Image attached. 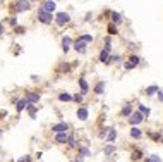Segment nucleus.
Returning <instances> with one entry per match:
<instances>
[{
  "label": "nucleus",
  "instance_id": "nucleus-38",
  "mask_svg": "<svg viewBox=\"0 0 163 162\" xmlns=\"http://www.w3.org/2000/svg\"><path fill=\"white\" fill-rule=\"evenodd\" d=\"M74 162H84V157H82V155H77L76 160H74Z\"/></svg>",
  "mask_w": 163,
  "mask_h": 162
},
{
  "label": "nucleus",
  "instance_id": "nucleus-39",
  "mask_svg": "<svg viewBox=\"0 0 163 162\" xmlns=\"http://www.w3.org/2000/svg\"><path fill=\"white\" fill-rule=\"evenodd\" d=\"M5 116H7V112H5V110H0V119H4Z\"/></svg>",
  "mask_w": 163,
  "mask_h": 162
},
{
  "label": "nucleus",
  "instance_id": "nucleus-22",
  "mask_svg": "<svg viewBox=\"0 0 163 162\" xmlns=\"http://www.w3.org/2000/svg\"><path fill=\"white\" fill-rule=\"evenodd\" d=\"M131 159H132L134 162L141 160V159H142V152H141L139 148H137V150H134V152H132V155H131Z\"/></svg>",
  "mask_w": 163,
  "mask_h": 162
},
{
  "label": "nucleus",
  "instance_id": "nucleus-12",
  "mask_svg": "<svg viewBox=\"0 0 163 162\" xmlns=\"http://www.w3.org/2000/svg\"><path fill=\"white\" fill-rule=\"evenodd\" d=\"M79 88H81L82 95H86V93L89 92V85H88V81H86L84 78H79Z\"/></svg>",
  "mask_w": 163,
  "mask_h": 162
},
{
  "label": "nucleus",
  "instance_id": "nucleus-4",
  "mask_svg": "<svg viewBox=\"0 0 163 162\" xmlns=\"http://www.w3.org/2000/svg\"><path fill=\"white\" fill-rule=\"evenodd\" d=\"M142 121H144V116H142L141 112H139V110H136V112H134V114L131 116V117H129V123L132 124V126H136V124L142 123Z\"/></svg>",
  "mask_w": 163,
  "mask_h": 162
},
{
  "label": "nucleus",
  "instance_id": "nucleus-15",
  "mask_svg": "<svg viewBox=\"0 0 163 162\" xmlns=\"http://www.w3.org/2000/svg\"><path fill=\"white\" fill-rule=\"evenodd\" d=\"M105 88H107L105 81H98V83H96V86H94L93 90H94V93H96V95H101V93L105 92Z\"/></svg>",
  "mask_w": 163,
  "mask_h": 162
},
{
  "label": "nucleus",
  "instance_id": "nucleus-1",
  "mask_svg": "<svg viewBox=\"0 0 163 162\" xmlns=\"http://www.w3.org/2000/svg\"><path fill=\"white\" fill-rule=\"evenodd\" d=\"M38 21H41L43 24H50L51 21H55V18H53L50 12H45V10L40 7L38 9Z\"/></svg>",
  "mask_w": 163,
  "mask_h": 162
},
{
  "label": "nucleus",
  "instance_id": "nucleus-10",
  "mask_svg": "<svg viewBox=\"0 0 163 162\" xmlns=\"http://www.w3.org/2000/svg\"><path fill=\"white\" fill-rule=\"evenodd\" d=\"M74 50L79 52V53H84L86 52V43L81 41V40H76V41H74Z\"/></svg>",
  "mask_w": 163,
  "mask_h": 162
},
{
  "label": "nucleus",
  "instance_id": "nucleus-41",
  "mask_svg": "<svg viewBox=\"0 0 163 162\" xmlns=\"http://www.w3.org/2000/svg\"><path fill=\"white\" fill-rule=\"evenodd\" d=\"M158 98H160V100H163V92H161V90L158 92Z\"/></svg>",
  "mask_w": 163,
  "mask_h": 162
},
{
  "label": "nucleus",
  "instance_id": "nucleus-21",
  "mask_svg": "<svg viewBox=\"0 0 163 162\" xmlns=\"http://www.w3.org/2000/svg\"><path fill=\"white\" fill-rule=\"evenodd\" d=\"M139 112H141L144 117H150V114H151V109L150 107H146V105H142V104H139Z\"/></svg>",
  "mask_w": 163,
  "mask_h": 162
},
{
  "label": "nucleus",
  "instance_id": "nucleus-37",
  "mask_svg": "<svg viewBox=\"0 0 163 162\" xmlns=\"http://www.w3.org/2000/svg\"><path fill=\"white\" fill-rule=\"evenodd\" d=\"M16 33H26V28H22V26H17V28H16Z\"/></svg>",
  "mask_w": 163,
  "mask_h": 162
},
{
  "label": "nucleus",
  "instance_id": "nucleus-27",
  "mask_svg": "<svg viewBox=\"0 0 163 162\" xmlns=\"http://www.w3.org/2000/svg\"><path fill=\"white\" fill-rule=\"evenodd\" d=\"M77 40H81L84 43H89V41H93V35H81Z\"/></svg>",
  "mask_w": 163,
  "mask_h": 162
},
{
  "label": "nucleus",
  "instance_id": "nucleus-20",
  "mask_svg": "<svg viewBox=\"0 0 163 162\" xmlns=\"http://www.w3.org/2000/svg\"><path fill=\"white\" fill-rule=\"evenodd\" d=\"M158 92H160V88L156 86V85H151V86H148V88H146V90H144V93H146V95H148V97L154 95V93H158Z\"/></svg>",
  "mask_w": 163,
  "mask_h": 162
},
{
  "label": "nucleus",
  "instance_id": "nucleus-36",
  "mask_svg": "<svg viewBox=\"0 0 163 162\" xmlns=\"http://www.w3.org/2000/svg\"><path fill=\"white\" fill-rule=\"evenodd\" d=\"M17 162H31V157H29V155H24V157L17 159Z\"/></svg>",
  "mask_w": 163,
  "mask_h": 162
},
{
  "label": "nucleus",
  "instance_id": "nucleus-40",
  "mask_svg": "<svg viewBox=\"0 0 163 162\" xmlns=\"http://www.w3.org/2000/svg\"><path fill=\"white\" fill-rule=\"evenodd\" d=\"M5 33V30H4V26H2V22H0V35H4Z\"/></svg>",
  "mask_w": 163,
  "mask_h": 162
},
{
  "label": "nucleus",
  "instance_id": "nucleus-29",
  "mask_svg": "<svg viewBox=\"0 0 163 162\" xmlns=\"http://www.w3.org/2000/svg\"><path fill=\"white\" fill-rule=\"evenodd\" d=\"M113 152H115V145H107V147H105V153H107V155H112Z\"/></svg>",
  "mask_w": 163,
  "mask_h": 162
},
{
  "label": "nucleus",
  "instance_id": "nucleus-26",
  "mask_svg": "<svg viewBox=\"0 0 163 162\" xmlns=\"http://www.w3.org/2000/svg\"><path fill=\"white\" fill-rule=\"evenodd\" d=\"M28 112H29V116L34 119V117H36V105L29 104V105H28Z\"/></svg>",
  "mask_w": 163,
  "mask_h": 162
},
{
  "label": "nucleus",
  "instance_id": "nucleus-13",
  "mask_svg": "<svg viewBox=\"0 0 163 162\" xmlns=\"http://www.w3.org/2000/svg\"><path fill=\"white\" fill-rule=\"evenodd\" d=\"M120 114L124 116V117H131V116L134 114V112H132V105H131V104H125L124 109L120 110Z\"/></svg>",
  "mask_w": 163,
  "mask_h": 162
},
{
  "label": "nucleus",
  "instance_id": "nucleus-7",
  "mask_svg": "<svg viewBox=\"0 0 163 162\" xmlns=\"http://www.w3.org/2000/svg\"><path fill=\"white\" fill-rule=\"evenodd\" d=\"M55 7H57V4L55 2H41V9L45 10V12H53L55 10Z\"/></svg>",
  "mask_w": 163,
  "mask_h": 162
},
{
  "label": "nucleus",
  "instance_id": "nucleus-6",
  "mask_svg": "<svg viewBox=\"0 0 163 162\" xmlns=\"http://www.w3.org/2000/svg\"><path fill=\"white\" fill-rule=\"evenodd\" d=\"M88 117H89V110H88V107H86V105L79 107V109H77V119H79V121H86Z\"/></svg>",
  "mask_w": 163,
  "mask_h": 162
},
{
  "label": "nucleus",
  "instance_id": "nucleus-14",
  "mask_svg": "<svg viewBox=\"0 0 163 162\" xmlns=\"http://www.w3.org/2000/svg\"><path fill=\"white\" fill-rule=\"evenodd\" d=\"M110 52H108V50H105V48H103L101 52H100V62H103V64H108V61H110Z\"/></svg>",
  "mask_w": 163,
  "mask_h": 162
},
{
  "label": "nucleus",
  "instance_id": "nucleus-31",
  "mask_svg": "<svg viewBox=\"0 0 163 162\" xmlns=\"http://www.w3.org/2000/svg\"><path fill=\"white\" fill-rule=\"evenodd\" d=\"M7 22H9V24H10V26L14 28V30L17 28V19H16V18H9V19H7Z\"/></svg>",
  "mask_w": 163,
  "mask_h": 162
},
{
  "label": "nucleus",
  "instance_id": "nucleus-32",
  "mask_svg": "<svg viewBox=\"0 0 163 162\" xmlns=\"http://www.w3.org/2000/svg\"><path fill=\"white\" fill-rule=\"evenodd\" d=\"M108 33H110V35H117V28H115V24H108Z\"/></svg>",
  "mask_w": 163,
  "mask_h": 162
},
{
  "label": "nucleus",
  "instance_id": "nucleus-35",
  "mask_svg": "<svg viewBox=\"0 0 163 162\" xmlns=\"http://www.w3.org/2000/svg\"><path fill=\"white\" fill-rule=\"evenodd\" d=\"M119 61H120V55H112L108 64H115V62H119Z\"/></svg>",
  "mask_w": 163,
  "mask_h": 162
},
{
  "label": "nucleus",
  "instance_id": "nucleus-23",
  "mask_svg": "<svg viewBox=\"0 0 163 162\" xmlns=\"http://www.w3.org/2000/svg\"><path fill=\"white\" fill-rule=\"evenodd\" d=\"M59 100H60V102H70V100H74V97L69 95V93H60V95H59Z\"/></svg>",
  "mask_w": 163,
  "mask_h": 162
},
{
  "label": "nucleus",
  "instance_id": "nucleus-17",
  "mask_svg": "<svg viewBox=\"0 0 163 162\" xmlns=\"http://www.w3.org/2000/svg\"><path fill=\"white\" fill-rule=\"evenodd\" d=\"M67 140H69V135L67 133H60V135H55V143H67Z\"/></svg>",
  "mask_w": 163,
  "mask_h": 162
},
{
  "label": "nucleus",
  "instance_id": "nucleus-42",
  "mask_svg": "<svg viewBox=\"0 0 163 162\" xmlns=\"http://www.w3.org/2000/svg\"><path fill=\"white\" fill-rule=\"evenodd\" d=\"M160 141H161V143H163V136H161V140H160Z\"/></svg>",
  "mask_w": 163,
  "mask_h": 162
},
{
  "label": "nucleus",
  "instance_id": "nucleus-25",
  "mask_svg": "<svg viewBox=\"0 0 163 162\" xmlns=\"http://www.w3.org/2000/svg\"><path fill=\"white\" fill-rule=\"evenodd\" d=\"M76 136H74V135H70V136H69V140H67V147H69V148H74V147H76Z\"/></svg>",
  "mask_w": 163,
  "mask_h": 162
},
{
  "label": "nucleus",
  "instance_id": "nucleus-16",
  "mask_svg": "<svg viewBox=\"0 0 163 162\" xmlns=\"http://www.w3.org/2000/svg\"><path fill=\"white\" fill-rule=\"evenodd\" d=\"M110 18H112V24H120L122 22V14H119V12H110Z\"/></svg>",
  "mask_w": 163,
  "mask_h": 162
},
{
  "label": "nucleus",
  "instance_id": "nucleus-30",
  "mask_svg": "<svg viewBox=\"0 0 163 162\" xmlns=\"http://www.w3.org/2000/svg\"><path fill=\"white\" fill-rule=\"evenodd\" d=\"M151 140H161V133H148Z\"/></svg>",
  "mask_w": 163,
  "mask_h": 162
},
{
  "label": "nucleus",
  "instance_id": "nucleus-11",
  "mask_svg": "<svg viewBox=\"0 0 163 162\" xmlns=\"http://www.w3.org/2000/svg\"><path fill=\"white\" fill-rule=\"evenodd\" d=\"M24 98H26V100H28V102H29V104H38V100H40V95H38V93H26V97H24Z\"/></svg>",
  "mask_w": 163,
  "mask_h": 162
},
{
  "label": "nucleus",
  "instance_id": "nucleus-5",
  "mask_svg": "<svg viewBox=\"0 0 163 162\" xmlns=\"http://www.w3.org/2000/svg\"><path fill=\"white\" fill-rule=\"evenodd\" d=\"M14 9L17 10V12H24V10H29L31 9V4L29 2H14Z\"/></svg>",
  "mask_w": 163,
  "mask_h": 162
},
{
  "label": "nucleus",
  "instance_id": "nucleus-2",
  "mask_svg": "<svg viewBox=\"0 0 163 162\" xmlns=\"http://www.w3.org/2000/svg\"><path fill=\"white\" fill-rule=\"evenodd\" d=\"M69 21H70V16H69L67 12H59L55 16L57 26H65V24H69Z\"/></svg>",
  "mask_w": 163,
  "mask_h": 162
},
{
  "label": "nucleus",
  "instance_id": "nucleus-34",
  "mask_svg": "<svg viewBox=\"0 0 163 162\" xmlns=\"http://www.w3.org/2000/svg\"><path fill=\"white\" fill-rule=\"evenodd\" d=\"M82 98H84V95H82V93H76V95H74V102H77V104H79V102H82Z\"/></svg>",
  "mask_w": 163,
  "mask_h": 162
},
{
  "label": "nucleus",
  "instance_id": "nucleus-28",
  "mask_svg": "<svg viewBox=\"0 0 163 162\" xmlns=\"http://www.w3.org/2000/svg\"><path fill=\"white\" fill-rule=\"evenodd\" d=\"M144 162H161V159L158 155H150V157H146Z\"/></svg>",
  "mask_w": 163,
  "mask_h": 162
},
{
  "label": "nucleus",
  "instance_id": "nucleus-33",
  "mask_svg": "<svg viewBox=\"0 0 163 162\" xmlns=\"http://www.w3.org/2000/svg\"><path fill=\"white\" fill-rule=\"evenodd\" d=\"M79 155H89V148L88 147H81L79 148Z\"/></svg>",
  "mask_w": 163,
  "mask_h": 162
},
{
  "label": "nucleus",
  "instance_id": "nucleus-24",
  "mask_svg": "<svg viewBox=\"0 0 163 162\" xmlns=\"http://www.w3.org/2000/svg\"><path fill=\"white\" fill-rule=\"evenodd\" d=\"M115 138H117V131H115V129H110V131H108V135H107V141H108V143H112Z\"/></svg>",
  "mask_w": 163,
  "mask_h": 162
},
{
  "label": "nucleus",
  "instance_id": "nucleus-18",
  "mask_svg": "<svg viewBox=\"0 0 163 162\" xmlns=\"http://www.w3.org/2000/svg\"><path fill=\"white\" fill-rule=\"evenodd\" d=\"M131 136H132L134 140H139V138H141V136H142V131H141V129H139V128L132 126V128H131Z\"/></svg>",
  "mask_w": 163,
  "mask_h": 162
},
{
  "label": "nucleus",
  "instance_id": "nucleus-8",
  "mask_svg": "<svg viewBox=\"0 0 163 162\" xmlns=\"http://www.w3.org/2000/svg\"><path fill=\"white\" fill-rule=\"evenodd\" d=\"M28 105H29V102L26 100V98H21V100L16 102V110L17 112H22L24 109H28Z\"/></svg>",
  "mask_w": 163,
  "mask_h": 162
},
{
  "label": "nucleus",
  "instance_id": "nucleus-19",
  "mask_svg": "<svg viewBox=\"0 0 163 162\" xmlns=\"http://www.w3.org/2000/svg\"><path fill=\"white\" fill-rule=\"evenodd\" d=\"M127 62H129V66H131V67H132V69H134V67H136V66H139V62H141V59L137 57V55H131Z\"/></svg>",
  "mask_w": 163,
  "mask_h": 162
},
{
  "label": "nucleus",
  "instance_id": "nucleus-3",
  "mask_svg": "<svg viewBox=\"0 0 163 162\" xmlns=\"http://www.w3.org/2000/svg\"><path fill=\"white\" fill-rule=\"evenodd\" d=\"M69 131V124L67 123H57L51 126V133L55 135H60V133H67Z\"/></svg>",
  "mask_w": 163,
  "mask_h": 162
},
{
  "label": "nucleus",
  "instance_id": "nucleus-9",
  "mask_svg": "<svg viewBox=\"0 0 163 162\" xmlns=\"http://www.w3.org/2000/svg\"><path fill=\"white\" fill-rule=\"evenodd\" d=\"M70 45H72V40H70V36H64V38H62V50H64L65 53L70 50Z\"/></svg>",
  "mask_w": 163,
  "mask_h": 162
}]
</instances>
